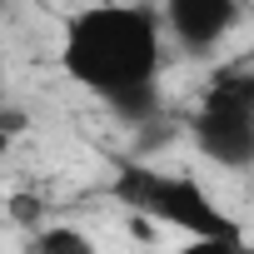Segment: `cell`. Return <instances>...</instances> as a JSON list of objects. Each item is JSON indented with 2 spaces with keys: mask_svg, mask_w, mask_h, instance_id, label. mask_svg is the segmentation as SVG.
<instances>
[{
  "mask_svg": "<svg viewBox=\"0 0 254 254\" xmlns=\"http://www.w3.org/2000/svg\"><path fill=\"white\" fill-rule=\"evenodd\" d=\"M60 70L105 100L125 125H150L160 115L165 75V25L155 5L100 0L70 15L60 35Z\"/></svg>",
  "mask_w": 254,
  "mask_h": 254,
  "instance_id": "1",
  "label": "cell"
},
{
  "mask_svg": "<svg viewBox=\"0 0 254 254\" xmlns=\"http://www.w3.org/2000/svg\"><path fill=\"white\" fill-rule=\"evenodd\" d=\"M110 194L130 214H145L150 224H165L194 244H244L239 219L185 170H155L140 160H125L120 175L110 180Z\"/></svg>",
  "mask_w": 254,
  "mask_h": 254,
  "instance_id": "2",
  "label": "cell"
},
{
  "mask_svg": "<svg viewBox=\"0 0 254 254\" xmlns=\"http://www.w3.org/2000/svg\"><path fill=\"white\" fill-rule=\"evenodd\" d=\"M194 150L219 170H254V75L224 70L204 85L190 115Z\"/></svg>",
  "mask_w": 254,
  "mask_h": 254,
  "instance_id": "3",
  "label": "cell"
},
{
  "mask_svg": "<svg viewBox=\"0 0 254 254\" xmlns=\"http://www.w3.org/2000/svg\"><path fill=\"white\" fill-rule=\"evenodd\" d=\"M160 25H165V45L204 60L234 35L239 0H160Z\"/></svg>",
  "mask_w": 254,
  "mask_h": 254,
  "instance_id": "4",
  "label": "cell"
},
{
  "mask_svg": "<svg viewBox=\"0 0 254 254\" xmlns=\"http://www.w3.org/2000/svg\"><path fill=\"white\" fill-rule=\"evenodd\" d=\"M30 249H50V254H90L95 239L70 229V224H55V229H30Z\"/></svg>",
  "mask_w": 254,
  "mask_h": 254,
  "instance_id": "5",
  "label": "cell"
},
{
  "mask_svg": "<svg viewBox=\"0 0 254 254\" xmlns=\"http://www.w3.org/2000/svg\"><path fill=\"white\" fill-rule=\"evenodd\" d=\"M25 135V115L10 110V105H0V155H10V145Z\"/></svg>",
  "mask_w": 254,
  "mask_h": 254,
  "instance_id": "6",
  "label": "cell"
},
{
  "mask_svg": "<svg viewBox=\"0 0 254 254\" xmlns=\"http://www.w3.org/2000/svg\"><path fill=\"white\" fill-rule=\"evenodd\" d=\"M10 209H15V219H20V224H25V219H30V224H40V214H45V209H40V199H15Z\"/></svg>",
  "mask_w": 254,
  "mask_h": 254,
  "instance_id": "7",
  "label": "cell"
},
{
  "mask_svg": "<svg viewBox=\"0 0 254 254\" xmlns=\"http://www.w3.org/2000/svg\"><path fill=\"white\" fill-rule=\"evenodd\" d=\"M0 5H5V0H0Z\"/></svg>",
  "mask_w": 254,
  "mask_h": 254,
  "instance_id": "8",
  "label": "cell"
}]
</instances>
